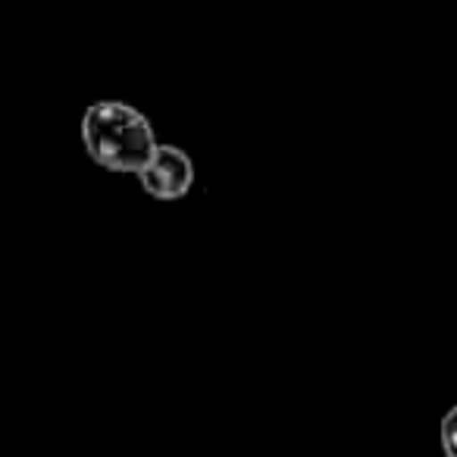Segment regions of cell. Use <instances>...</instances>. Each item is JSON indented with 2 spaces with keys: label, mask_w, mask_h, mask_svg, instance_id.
<instances>
[{
  "label": "cell",
  "mask_w": 457,
  "mask_h": 457,
  "mask_svg": "<svg viewBox=\"0 0 457 457\" xmlns=\"http://www.w3.org/2000/svg\"><path fill=\"white\" fill-rule=\"evenodd\" d=\"M82 141L97 166L122 176H141L160 141L154 126L122 101H97L85 110Z\"/></svg>",
  "instance_id": "6da1fadb"
},
{
  "label": "cell",
  "mask_w": 457,
  "mask_h": 457,
  "mask_svg": "<svg viewBox=\"0 0 457 457\" xmlns=\"http://www.w3.org/2000/svg\"><path fill=\"white\" fill-rule=\"evenodd\" d=\"M141 185H145L147 195H154L157 201H179L191 191L195 182V166H191L188 154L182 147L160 145L154 160L141 172Z\"/></svg>",
  "instance_id": "7a4b0ae2"
},
{
  "label": "cell",
  "mask_w": 457,
  "mask_h": 457,
  "mask_svg": "<svg viewBox=\"0 0 457 457\" xmlns=\"http://www.w3.org/2000/svg\"><path fill=\"white\" fill-rule=\"evenodd\" d=\"M442 448L448 457H457V407H451L442 420Z\"/></svg>",
  "instance_id": "3957f363"
}]
</instances>
